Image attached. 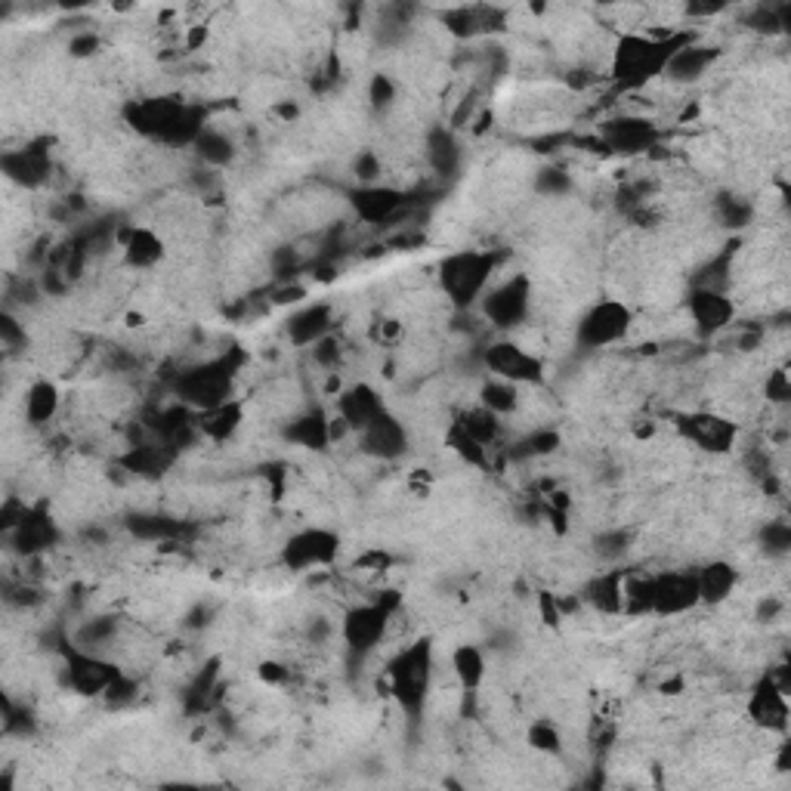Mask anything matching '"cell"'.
I'll return each mask as SVG.
<instances>
[{
	"mask_svg": "<svg viewBox=\"0 0 791 791\" xmlns=\"http://www.w3.org/2000/svg\"><path fill=\"white\" fill-rule=\"evenodd\" d=\"M748 715L757 727H767L782 733L789 727V689L779 684L776 677H764L752 693L748 701Z\"/></svg>",
	"mask_w": 791,
	"mask_h": 791,
	"instance_id": "cell-18",
	"label": "cell"
},
{
	"mask_svg": "<svg viewBox=\"0 0 791 791\" xmlns=\"http://www.w3.org/2000/svg\"><path fill=\"white\" fill-rule=\"evenodd\" d=\"M192 149H196L198 158L204 164H211V167H223V164H229L235 158L233 140L223 137L220 130H211V127L201 130V137L192 143Z\"/></svg>",
	"mask_w": 791,
	"mask_h": 791,
	"instance_id": "cell-33",
	"label": "cell"
},
{
	"mask_svg": "<svg viewBox=\"0 0 791 791\" xmlns=\"http://www.w3.org/2000/svg\"><path fill=\"white\" fill-rule=\"evenodd\" d=\"M480 405L498 417H510L520 409V387L501 378H488L480 390Z\"/></svg>",
	"mask_w": 791,
	"mask_h": 791,
	"instance_id": "cell-31",
	"label": "cell"
},
{
	"mask_svg": "<svg viewBox=\"0 0 791 791\" xmlns=\"http://www.w3.org/2000/svg\"><path fill=\"white\" fill-rule=\"evenodd\" d=\"M433 686V647L430 640H417L405 647L390 662V693L399 701V708L417 718L427 705Z\"/></svg>",
	"mask_w": 791,
	"mask_h": 791,
	"instance_id": "cell-4",
	"label": "cell"
},
{
	"mask_svg": "<svg viewBox=\"0 0 791 791\" xmlns=\"http://www.w3.org/2000/svg\"><path fill=\"white\" fill-rule=\"evenodd\" d=\"M659 140V130L647 118H637V115H618L603 125V143L615 149V152H647Z\"/></svg>",
	"mask_w": 791,
	"mask_h": 791,
	"instance_id": "cell-19",
	"label": "cell"
},
{
	"mask_svg": "<svg viewBox=\"0 0 791 791\" xmlns=\"http://www.w3.org/2000/svg\"><path fill=\"white\" fill-rule=\"evenodd\" d=\"M0 334H3V343H7L10 350H16V343H25V331L19 328L13 316H3V319H0Z\"/></svg>",
	"mask_w": 791,
	"mask_h": 791,
	"instance_id": "cell-45",
	"label": "cell"
},
{
	"mask_svg": "<svg viewBox=\"0 0 791 791\" xmlns=\"http://www.w3.org/2000/svg\"><path fill=\"white\" fill-rule=\"evenodd\" d=\"M677 433L705 454H730L736 449L739 424L715 412H686L677 417Z\"/></svg>",
	"mask_w": 791,
	"mask_h": 791,
	"instance_id": "cell-11",
	"label": "cell"
},
{
	"mask_svg": "<svg viewBox=\"0 0 791 791\" xmlns=\"http://www.w3.org/2000/svg\"><path fill=\"white\" fill-rule=\"evenodd\" d=\"M380 412H387V402L380 399L378 390H371L368 383H353L350 390H343L338 399V414L346 424V430L359 433L365 424H371Z\"/></svg>",
	"mask_w": 791,
	"mask_h": 791,
	"instance_id": "cell-21",
	"label": "cell"
},
{
	"mask_svg": "<svg viewBox=\"0 0 791 791\" xmlns=\"http://www.w3.org/2000/svg\"><path fill=\"white\" fill-rule=\"evenodd\" d=\"M0 167H3V174L13 182H19V186L37 189L40 182L50 177L54 162H50L47 143H32L22 145V149H7V152L0 155Z\"/></svg>",
	"mask_w": 791,
	"mask_h": 791,
	"instance_id": "cell-15",
	"label": "cell"
},
{
	"mask_svg": "<svg viewBox=\"0 0 791 791\" xmlns=\"http://www.w3.org/2000/svg\"><path fill=\"white\" fill-rule=\"evenodd\" d=\"M760 541H764V551L770 557H786L791 551V526L786 520L767 522L764 532H760Z\"/></svg>",
	"mask_w": 791,
	"mask_h": 791,
	"instance_id": "cell-36",
	"label": "cell"
},
{
	"mask_svg": "<svg viewBox=\"0 0 791 791\" xmlns=\"http://www.w3.org/2000/svg\"><path fill=\"white\" fill-rule=\"evenodd\" d=\"M501 267L498 251H454L439 263V288L458 312L476 309L486 291L495 285V272Z\"/></svg>",
	"mask_w": 791,
	"mask_h": 791,
	"instance_id": "cell-2",
	"label": "cell"
},
{
	"mask_svg": "<svg viewBox=\"0 0 791 791\" xmlns=\"http://www.w3.org/2000/svg\"><path fill=\"white\" fill-rule=\"evenodd\" d=\"M10 539L16 544L19 554L35 557L40 551H47L56 541V522L44 507H25L16 526L10 529Z\"/></svg>",
	"mask_w": 791,
	"mask_h": 791,
	"instance_id": "cell-20",
	"label": "cell"
},
{
	"mask_svg": "<svg viewBox=\"0 0 791 791\" xmlns=\"http://www.w3.org/2000/svg\"><path fill=\"white\" fill-rule=\"evenodd\" d=\"M628 532H622V529H612V532H603V535H597V544H593V551L600 554L603 559H618L625 551H628Z\"/></svg>",
	"mask_w": 791,
	"mask_h": 791,
	"instance_id": "cell-39",
	"label": "cell"
},
{
	"mask_svg": "<svg viewBox=\"0 0 791 791\" xmlns=\"http://www.w3.org/2000/svg\"><path fill=\"white\" fill-rule=\"evenodd\" d=\"M492 328L513 331L532 312V282L526 275H510L486 291V297L476 306Z\"/></svg>",
	"mask_w": 791,
	"mask_h": 791,
	"instance_id": "cell-8",
	"label": "cell"
},
{
	"mask_svg": "<svg viewBox=\"0 0 791 791\" xmlns=\"http://www.w3.org/2000/svg\"><path fill=\"white\" fill-rule=\"evenodd\" d=\"M263 677H267V681H285L288 674L282 671V665H263Z\"/></svg>",
	"mask_w": 791,
	"mask_h": 791,
	"instance_id": "cell-47",
	"label": "cell"
},
{
	"mask_svg": "<svg viewBox=\"0 0 791 791\" xmlns=\"http://www.w3.org/2000/svg\"><path fill=\"white\" fill-rule=\"evenodd\" d=\"M72 50H74V54H78V56L93 54V50H96V37H93V35L78 37V40H74V44H72Z\"/></svg>",
	"mask_w": 791,
	"mask_h": 791,
	"instance_id": "cell-46",
	"label": "cell"
},
{
	"mask_svg": "<svg viewBox=\"0 0 791 791\" xmlns=\"http://www.w3.org/2000/svg\"><path fill=\"white\" fill-rule=\"evenodd\" d=\"M686 306H689V319L696 324L699 338H715L736 319V304L727 297V291L693 288Z\"/></svg>",
	"mask_w": 791,
	"mask_h": 791,
	"instance_id": "cell-14",
	"label": "cell"
},
{
	"mask_svg": "<svg viewBox=\"0 0 791 791\" xmlns=\"http://www.w3.org/2000/svg\"><path fill=\"white\" fill-rule=\"evenodd\" d=\"M559 446V436L554 430H539L532 436H526L522 442H517V458H541V454H551Z\"/></svg>",
	"mask_w": 791,
	"mask_h": 791,
	"instance_id": "cell-37",
	"label": "cell"
},
{
	"mask_svg": "<svg viewBox=\"0 0 791 791\" xmlns=\"http://www.w3.org/2000/svg\"><path fill=\"white\" fill-rule=\"evenodd\" d=\"M634 328V309L625 300H597L581 312L576 322V346L578 350H610L622 343Z\"/></svg>",
	"mask_w": 791,
	"mask_h": 791,
	"instance_id": "cell-6",
	"label": "cell"
},
{
	"mask_svg": "<svg viewBox=\"0 0 791 791\" xmlns=\"http://www.w3.org/2000/svg\"><path fill=\"white\" fill-rule=\"evenodd\" d=\"M718 214L727 226H745V223L752 220V204L742 201V198L723 196L718 201Z\"/></svg>",
	"mask_w": 791,
	"mask_h": 791,
	"instance_id": "cell-38",
	"label": "cell"
},
{
	"mask_svg": "<svg viewBox=\"0 0 791 791\" xmlns=\"http://www.w3.org/2000/svg\"><path fill=\"white\" fill-rule=\"evenodd\" d=\"M59 405H62V396H59V387H56L54 380H35L25 390L22 412H25L28 427H47L59 414Z\"/></svg>",
	"mask_w": 791,
	"mask_h": 791,
	"instance_id": "cell-28",
	"label": "cell"
},
{
	"mask_svg": "<svg viewBox=\"0 0 791 791\" xmlns=\"http://www.w3.org/2000/svg\"><path fill=\"white\" fill-rule=\"evenodd\" d=\"M767 399L776 405H786L791 399V380L786 368H776L774 375L767 378Z\"/></svg>",
	"mask_w": 791,
	"mask_h": 791,
	"instance_id": "cell-42",
	"label": "cell"
},
{
	"mask_svg": "<svg viewBox=\"0 0 791 791\" xmlns=\"http://www.w3.org/2000/svg\"><path fill=\"white\" fill-rule=\"evenodd\" d=\"M390 622H393V600H371V603L353 606L346 612L341 628L346 652H353L356 659L368 656L387 637Z\"/></svg>",
	"mask_w": 791,
	"mask_h": 791,
	"instance_id": "cell-10",
	"label": "cell"
},
{
	"mask_svg": "<svg viewBox=\"0 0 791 791\" xmlns=\"http://www.w3.org/2000/svg\"><path fill=\"white\" fill-rule=\"evenodd\" d=\"M238 365L241 356L229 353V356H220V359L201 362L196 368L182 371L180 378L174 380V390L180 396L186 405H192L196 412L204 409H214L220 402H226L233 396L235 375H238Z\"/></svg>",
	"mask_w": 791,
	"mask_h": 791,
	"instance_id": "cell-5",
	"label": "cell"
},
{
	"mask_svg": "<svg viewBox=\"0 0 791 791\" xmlns=\"http://www.w3.org/2000/svg\"><path fill=\"white\" fill-rule=\"evenodd\" d=\"M526 742H529V748H532V752H539V755H544V757L563 755V745H566V739H563V733H559L557 723L547 718H539L529 723V730H526Z\"/></svg>",
	"mask_w": 791,
	"mask_h": 791,
	"instance_id": "cell-34",
	"label": "cell"
},
{
	"mask_svg": "<svg viewBox=\"0 0 791 791\" xmlns=\"http://www.w3.org/2000/svg\"><path fill=\"white\" fill-rule=\"evenodd\" d=\"M127 121L143 137L177 145H192L204 130L201 108L174 99H140L127 108Z\"/></svg>",
	"mask_w": 791,
	"mask_h": 791,
	"instance_id": "cell-3",
	"label": "cell"
},
{
	"mask_svg": "<svg viewBox=\"0 0 791 791\" xmlns=\"http://www.w3.org/2000/svg\"><path fill=\"white\" fill-rule=\"evenodd\" d=\"M393 99H396L393 81H390V78H383V74L371 78V106L387 108L390 103H393Z\"/></svg>",
	"mask_w": 791,
	"mask_h": 791,
	"instance_id": "cell-44",
	"label": "cell"
},
{
	"mask_svg": "<svg viewBox=\"0 0 791 791\" xmlns=\"http://www.w3.org/2000/svg\"><path fill=\"white\" fill-rule=\"evenodd\" d=\"M461 158H464V152H461V143H458V137L451 130H446V127L430 130V137H427V162H430V167L439 177H454L458 167H461Z\"/></svg>",
	"mask_w": 791,
	"mask_h": 791,
	"instance_id": "cell-30",
	"label": "cell"
},
{
	"mask_svg": "<svg viewBox=\"0 0 791 791\" xmlns=\"http://www.w3.org/2000/svg\"><path fill=\"white\" fill-rule=\"evenodd\" d=\"M539 189L541 192H547V196H563V192H569V189H572V180H569V174L547 167V170H541Z\"/></svg>",
	"mask_w": 791,
	"mask_h": 791,
	"instance_id": "cell-43",
	"label": "cell"
},
{
	"mask_svg": "<svg viewBox=\"0 0 791 791\" xmlns=\"http://www.w3.org/2000/svg\"><path fill=\"white\" fill-rule=\"evenodd\" d=\"M285 439L291 446H300V449L319 451L324 446H331L334 430H331V421L322 409H309V412L297 414L294 421L285 424Z\"/></svg>",
	"mask_w": 791,
	"mask_h": 791,
	"instance_id": "cell-23",
	"label": "cell"
},
{
	"mask_svg": "<svg viewBox=\"0 0 791 791\" xmlns=\"http://www.w3.org/2000/svg\"><path fill=\"white\" fill-rule=\"evenodd\" d=\"M585 600L593 610L603 615H618L625 612V572L622 569H606L600 576H593L585 588Z\"/></svg>",
	"mask_w": 791,
	"mask_h": 791,
	"instance_id": "cell-24",
	"label": "cell"
},
{
	"mask_svg": "<svg viewBox=\"0 0 791 791\" xmlns=\"http://www.w3.org/2000/svg\"><path fill=\"white\" fill-rule=\"evenodd\" d=\"M343 541L334 529L324 526H304L282 544V563L285 569L304 576V572H316L322 566H334L341 557Z\"/></svg>",
	"mask_w": 791,
	"mask_h": 791,
	"instance_id": "cell-7",
	"label": "cell"
},
{
	"mask_svg": "<svg viewBox=\"0 0 791 791\" xmlns=\"http://www.w3.org/2000/svg\"><path fill=\"white\" fill-rule=\"evenodd\" d=\"M449 662L458 686H461L468 696H473V693L483 686V681H486V652L476 647V644H461V647L451 649Z\"/></svg>",
	"mask_w": 791,
	"mask_h": 791,
	"instance_id": "cell-27",
	"label": "cell"
},
{
	"mask_svg": "<svg viewBox=\"0 0 791 791\" xmlns=\"http://www.w3.org/2000/svg\"><path fill=\"white\" fill-rule=\"evenodd\" d=\"M449 446L458 451L464 461H470V464H476V468H483V464H486L488 449L483 446V442H476V439H473V436H470V433L464 430L458 421H454V427L449 430Z\"/></svg>",
	"mask_w": 791,
	"mask_h": 791,
	"instance_id": "cell-35",
	"label": "cell"
},
{
	"mask_svg": "<svg viewBox=\"0 0 791 791\" xmlns=\"http://www.w3.org/2000/svg\"><path fill=\"white\" fill-rule=\"evenodd\" d=\"M689 35H640V32H630V35L618 37L615 44V54H612V78L622 84V87H644L652 78L665 74L671 56L684 47Z\"/></svg>",
	"mask_w": 791,
	"mask_h": 791,
	"instance_id": "cell-1",
	"label": "cell"
},
{
	"mask_svg": "<svg viewBox=\"0 0 791 791\" xmlns=\"http://www.w3.org/2000/svg\"><path fill=\"white\" fill-rule=\"evenodd\" d=\"M696 585H699V603L718 606L723 600H730L733 591H736V566H730V563H723V559H715V563L701 566L699 572H696Z\"/></svg>",
	"mask_w": 791,
	"mask_h": 791,
	"instance_id": "cell-25",
	"label": "cell"
},
{
	"mask_svg": "<svg viewBox=\"0 0 791 791\" xmlns=\"http://www.w3.org/2000/svg\"><path fill=\"white\" fill-rule=\"evenodd\" d=\"M118 248H121V260L130 270H155L167 253L162 235L149 226H125L118 233Z\"/></svg>",
	"mask_w": 791,
	"mask_h": 791,
	"instance_id": "cell-17",
	"label": "cell"
},
{
	"mask_svg": "<svg viewBox=\"0 0 791 791\" xmlns=\"http://www.w3.org/2000/svg\"><path fill=\"white\" fill-rule=\"evenodd\" d=\"M334 328V312L328 304L300 306L288 319V338L294 346H312L331 334Z\"/></svg>",
	"mask_w": 791,
	"mask_h": 791,
	"instance_id": "cell-22",
	"label": "cell"
},
{
	"mask_svg": "<svg viewBox=\"0 0 791 791\" xmlns=\"http://www.w3.org/2000/svg\"><path fill=\"white\" fill-rule=\"evenodd\" d=\"M699 606V585L696 572H659L649 576L647 612L656 615H684Z\"/></svg>",
	"mask_w": 791,
	"mask_h": 791,
	"instance_id": "cell-12",
	"label": "cell"
},
{
	"mask_svg": "<svg viewBox=\"0 0 791 791\" xmlns=\"http://www.w3.org/2000/svg\"><path fill=\"white\" fill-rule=\"evenodd\" d=\"M241 417H245L241 402L226 399V402H220V405H214V409L196 412V427L204 433L208 439L223 442V439H229V436L241 427Z\"/></svg>",
	"mask_w": 791,
	"mask_h": 791,
	"instance_id": "cell-29",
	"label": "cell"
},
{
	"mask_svg": "<svg viewBox=\"0 0 791 791\" xmlns=\"http://www.w3.org/2000/svg\"><path fill=\"white\" fill-rule=\"evenodd\" d=\"M483 365L492 378L510 380L517 387H535L544 380V359L517 341H492L483 346Z\"/></svg>",
	"mask_w": 791,
	"mask_h": 791,
	"instance_id": "cell-9",
	"label": "cell"
},
{
	"mask_svg": "<svg viewBox=\"0 0 791 791\" xmlns=\"http://www.w3.org/2000/svg\"><path fill=\"white\" fill-rule=\"evenodd\" d=\"M715 62H718V47H701V44H693V37H689L684 47L671 56L665 74L671 78V81H681V84H686V81H696V78H701V74L708 72Z\"/></svg>",
	"mask_w": 791,
	"mask_h": 791,
	"instance_id": "cell-26",
	"label": "cell"
},
{
	"mask_svg": "<svg viewBox=\"0 0 791 791\" xmlns=\"http://www.w3.org/2000/svg\"><path fill=\"white\" fill-rule=\"evenodd\" d=\"M498 16H501V13H495V10H488V7H461V10H454V13L446 16V25H449L454 35L473 37L480 35V32H488Z\"/></svg>",
	"mask_w": 791,
	"mask_h": 791,
	"instance_id": "cell-32",
	"label": "cell"
},
{
	"mask_svg": "<svg viewBox=\"0 0 791 791\" xmlns=\"http://www.w3.org/2000/svg\"><path fill=\"white\" fill-rule=\"evenodd\" d=\"M309 350H312V359L319 362L322 368H334V365H338V362H341V356H343L341 343L334 341V334H328V338H322L319 343H312Z\"/></svg>",
	"mask_w": 791,
	"mask_h": 791,
	"instance_id": "cell-41",
	"label": "cell"
},
{
	"mask_svg": "<svg viewBox=\"0 0 791 791\" xmlns=\"http://www.w3.org/2000/svg\"><path fill=\"white\" fill-rule=\"evenodd\" d=\"M350 208L356 211L362 223H390L399 211H402V204H405V196L393 189V186H383V182H375V186H356V189H350Z\"/></svg>",
	"mask_w": 791,
	"mask_h": 791,
	"instance_id": "cell-16",
	"label": "cell"
},
{
	"mask_svg": "<svg viewBox=\"0 0 791 791\" xmlns=\"http://www.w3.org/2000/svg\"><path fill=\"white\" fill-rule=\"evenodd\" d=\"M356 436L362 451L375 461H396L409 451V430L390 409L380 412L371 424H365Z\"/></svg>",
	"mask_w": 791,
	"mask_h": 791,
	"instance_id": "cell-13",
	"label": "cell"
},
{
	"mask_svg": "<svg viewBox=\"0 0 791 791\" xmlns=\"http://www.w3.org/2000/svg\"><path fill=\"white\" fill-rule=\"evenodd\" d=\"M353 177L359 186H375L380 182V158L375 152H359L353 158Z\"/></svg>",
	"mask_w": 791,
	"mask_h": 791,
	"instance_id": "cell-40",
	"label": "cell"
}]
</instances>
